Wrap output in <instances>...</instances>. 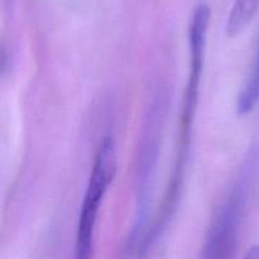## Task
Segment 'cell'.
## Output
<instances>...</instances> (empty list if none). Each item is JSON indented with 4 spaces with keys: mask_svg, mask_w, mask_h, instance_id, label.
I'll use <instances>...</instances> for the list:
<instances>
[{
    "mask_svg": "<svg viewBox=\"0 0 259 259\" xmlns=\"http://www.w3.org/2000/svg\"><path fill=\"white\" fill-rule=\"evenodd\" d=\"M258 171L259 152H252L212 217L205 237L201 259H234Z\"/></svg>",
    "mask_w": 259,
    "mask_h": 259,
    "instance_id": "2",
    "label": "cell"
},
{
    "mask_svg": "<svg viewBox=\"0 0 259 259\" xmlns=\"http://www.w3.org/2000/svg\"><path fill=\"white\" fill-rule=\"evenodd\" d=\"M259 9V0H234L228 15L225 32L229 38H237L253 22Z\"/></svg>",
    "mask_w": 259,
    "mask_h": 259,
    "instance_id": "4",
    "label": "cell"
},
{
    "mask_svg": "<svg viewBox=\"0 0 259 259\" xmlns=\"http://www.w3.org/2000/svg\"><path fill=\"white\" fill-rule=\"evenodd\" d=\"M243 259H259V245H253Z\"/></svg>",
    "mask_w": 259,
    "mask_h": 259,
    "instance_id": "5",
    "label": "cell"
},
{
    "mask_svg": "<svg viewBox=\"0 0 259 259\" xmlns=\"http://www.w3.org/2000/svg\"><path fill=\"white\" fill-rule=\"evenodd\" d=\"M116 174V148L113 137L101 139L83 195L76 232L73 259H94L95 227L99 210Z\"/></svg>",
    "mask_w": 259,
    "mask_h": 259,
    "instance_id": "3",
    "label": "cell"
},
{
    "mask_svg": "<svg viewBox=\"0 0 259 259\" xmlns=\"http://www.w3.org/2000/svg\"><path fill=\"white\" fill-rule=\"evenodd\" d=\"M210 19H211V10L209 5L201 3L195 8L189 27L190 73L186 88H185L184 98H182L176 158H175L171 180L168 182V187H167L161 210H159V212L164 217L174 215L180 194H181L182 184H184L185 169L189 161L190 146H191L192 128H194L195 115H196L197 104H199L200 83H201L202 72H204Z\"/></svg>",
    "mask_w": 259,
    "mask_h": 259,
    "instance_id": "1",
    "label": "cell"
}]
</instances>
